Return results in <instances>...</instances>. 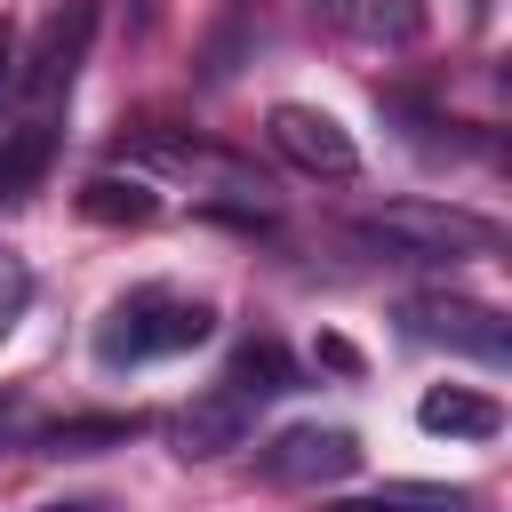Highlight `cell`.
Masks as SVG:
<instances>
[{
  "instance_id": "1",
  "label": "cell",
  "mask_w": 512,
  "mask_h": 512,
  "mask_svg": "<svg viewBox=\"0 0 512 512\" xmlns=\"http://www.w3.org/2000/svg\"><path fill=\"white\" fill-rule=\"evenodd\" d=\"M208 328H216V312H208L200 296L128 288V296L104 312V328H96V360H104V368H136V360H160V352H192V344H208Z\"/></svg>"
},
{
  "instance_id": "8",
  "label": "cell",
  "mask_w": 512,
  "mask_h": 512,
  "mask_svg": "<svg viewBox=\"0 0 512 512\" xmlns=\"http://www.w3.org/2000/svg\"><path fill=\"white\" fill-rule=\"evenodd\" d=\"M256 432V408L240 400V392H224V384H208L176 424H168V440H176V456L184 464H200V456H224V448H240Z\"/></svg>"
},
{
  "instance_id": "16",
  "label": "cell",
  "mask_w": 512,
  "mask_h": 512,
  "mask_svg": "<svg viewBox=\"0 0 512 512\" xmlns=\"http://www.w3.org/2000/svg\"><path fill=\"white\" fill-rule=\"evenodd\" d=\"M24 304H32V264L0 248V336H8L16 320H24Z\"/></svg>"
},
{
  "instance_id": "17",
  "label": "cell",
  "mask_w": 512,
  "mask_h": 512,
  "mask_svg": "<svg viewBox=\"0 0 512 512\" xmlns=\"http://www.w3.org/2000/svg\"><path fill=\"white\" fill-rule=\"evenodd\" d=\"M320 360H328V368H344V376H352V368H360V352H352V344H344V336H320Z\"/></svg>"
},
{
  "instance_id": "20",
  "label": "cell",
  "mask_w": 512,
  "mask_h": 512,
  "mask_svg": "<svg viewBox=\"0 0 512 512\" xmlns=\"http://www.w3.org/2000/svg\"><path fill=\"white\" fill-rule=\"evenodd\" d=\"M48 512H96V504H48Z\"/></svg>"
},
{
  "instance_id": "13",
  "label": "cell",
  "mask_w": 512,
  "mask_h": 512,
  "mask_svg": "<svg viewBox=\"0 0 512 512\" xmlns=\"http://www.w3.org/2000/svg\"><path fill=\"white\" fill-rule=\"evenodd\" d=\"M216 384H224V392H240V400L256 408V400L288 392V384H296V368H288V352H280L272 336H256V344H240V352H232V368H224Z\"/></svg>"
},
{
  "instance_id": "9",
  "label": "cell",
  "mask_w": 512,
  "mask_h": 512,
  "mask_svg": "<svg viewBox=\"0 0 512 512\" xmlns=\"http://www.w3.org/2000/svg\"><path fill=\"white\" fill-rule=\"evenodd\" d=\"M336 32H352V40H368V48H416L424 40V24H432V8L424 0H312Z\"/></svg>"
},
{
  "instance_id": "6",
  "label": "cell",
  "mask_w": 512,
  "mask_h": 512,
  "mask_svg": "<svg viewBox=\"0 0 512 512\" xmlns=\"http://www.w3.org/2000/svg\"><path fill=\"white\" fill-rule=\"evenodd\" d=\"M256 464L280 488H336V480L360 472V432H344V424H288V432H272L256 448Z\"/></svg>"
},
{
  "instance_id": "18",
  "label": "cell",
  "mask_w": 512,
  "mask_h": 512,
  "mask_svg": "<svg viewBox=\"0 0 512 512\" xmlns=\"http://www.w3.org/2000/svg\"><path fill=\"white\" fill-rule=\"evenodd\" d=\"M8 88H16V32L0 24V104H8Z\"/></svg>"
},
{
  "instance_id": "2",
  "label": "cell",
  "mask_w": 512,
  "mask_h": 512,
  "mask_svg": "<svg viewBox=\"0 0 512 512\" xmlns=\"http://www.w3.org/2000/svg\"><path fill=\"white\" fill-rule=\"evenodd\" d=\"M352 232H360L368 248L416 256V264H432V256H488V248H496V224L472 216V208H456V200H384V208H368Z\"/></svg>"
},
{
  "instance_id": "19",
  "label": "cell",
  "mask_w": 512,
  "mask_h": 512,
  "mask_svg": "<svg viewBox=\"0 0 512 512\" xmlns=\"http://www.w3.org/2000/svg\"><path fill=\"white\" fill-rule=\"evenodd\" d=\"M16 416H24V400H0V432H8V424H16Z\"/></svg>"
},
{
  "instance_id": "15",
  "label": "cell",
  "mask_w": 512,
  "mask_h": 512,
  "mask_svg": "<svg viewBox=\"0 0 512 512\" xmlns=\"http://www.w3.org/2000/svg\"><path fill=\"white\" fill-rule=\"evenodd\" d=\"M336 512H464V496H448V488H384V496H352Z\"/></svg>"
},
{
  "instance_id": "14",
  "label": "cell",
  "mask_w": 512,
  "mask_h": 512,
  "mask_svg": "<svg viewBox=\"0 0 512 512\" xmlns=\"http://www.w3.org/2000/svg\"><path fill=\"white\" fill-rule=\"evenodd\" d=\"M144 424L136 416H64L40 432V456H96V448H128Z\"/></svg>"
},
{
  "instance_id": "4",
  "label": "cell",
  "mask_w": 512,
  "mask_h": 512,
  "mask_svg": "<svg viewBox=\"0 0 512 512\" xmlns=\"http://www.w3.org/2000/svg\"><path fill=\"white\" fill-rule=\"evenodd\" d=\"M128 160H152V168H176V176H192V184H208L232 216H264V176L248 168V160H232V152H216V144H200V136H176V128H144L136 144H120Z\"/></svg>"
},
{
  "instance_id": "10",
  "label": "cell",
  "mask_w": 512,
  "mask_h": 512,
  "mask_svg": "<svg viewBox=\"0 0 512 512\" xmlns=\"http://www.w3.org/2000/svg\"><path fill=\"white\" fill-rule=\"evenodd\" d=\"M48 168H56V120H16L0 136V216L24 208L48 184Z\"/></svg>"
},
{
  "instance_id": "3",
  "label": "cell",
  "mask_w": 512,
  "mask_h": 512,
  "mask_svg": "<svg viewBox=\"0 0 512 512\" xmlns=\"http://www.w3.org/2000/svg\"><path fill=\"white\" fill-rule=\"evenodd\" d=\"M264 144H272L296 176H312V184H352V176H360L352 128H344L336 112H320V104H272V112H264Z\"/></svg>"
},
{
  "instance_id": "12",
  "label": "cell",
  "mask_w": 512,
  "mask_h": 512,
  "mask_svg": "<svg viewBox=\"0 0 512 512\" xmlns=\"http://www.w3.org/2000/svg\"><path fill=\"white\" fill-rule=\"evenodd\" d=\"M80 216H88V224H152V216H160V192H152L144 176L104 168V176L80 184Z\"/></svg>"
},
{
  "instance_id": "11",
  "label": "cell",
  "mask_w": 512,
  "mask_h": 512,
  "mask_svg": "<svg viewBox=\"0 0 512 512\" xmlns=\"http://www.w3.org/2000/svg\"><path fill=\"white\" fill-rule=\"evenodd\" d=\"M416 424H424L432 440H496V432H504V408H496L488 392L440 384V392H424V400H416Z\"/></svg>"
},
{
  "instance_id": "7",
  "label": "cell",
  "mask_w": 512,
  "mask_h": 512,
  "mask_svg": "<svg viewBox=\"0 0 512 512\" xmlns=\"http://www.w3.org/2000/svg\"><path fill=\"white\" fill-rule=\"evenodd\" d=\"M88 32H96V0H64L48 24H40V40H32V56H16L24 72V88L32 96H56V88H72V72H80V56H88Z\"/></svg>"
},
{
  "instance_id": "5",
  "label": "cell",
  "mask_w": 512,
  "mask_h": 512,
  "mask_svg": "<svg viewBox=\"0 0 512 512\" xmlns=\"http://www.w3.org/2000/svg\"><path fill=\"white\" fill-rule=\"evenodd\" d=\"M400 320H408L416 344L464 352V360H480V368H504V360H512V320H504L496 304H472V296H408Z\"/></svg>"
}]
</instances>
